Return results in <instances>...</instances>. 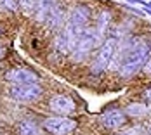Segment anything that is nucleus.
I'll return each mask as SVG.
<instances>
[{"mask_svg":"<svg viewBox=\"0 0 151 135\" xmlns=\"http://www.w3.org/2000/svg\"><path fill=\"white\" fill-rule=\"evenodd\" d=\"M150 54H151L150 45L139 42V45H137L136 49H134V50L123 59V62L120 64V68H118L120 76L123 80H127V78H132L134 75H137V73L142 69V66L146 64V61L150 59Z\"/></svg>","mask_w":151,"mask_h":135,"instance_id":"f257e3e1","label":"nucleus"},{"mask_svg":"<svg viewBox=\"0 0 151 135\" xmlns=\"http://www.w3.org/2000/svg\"><path fill=\"white\" fill-rule=\"evenodd\" d=\"M103 42V38L99 36V33L96 28H85L83 33H82V36H80V40H78V44L76 47L73 49V52H71V61L73 62H83V61L87 59L89 56H91V52L96 49V45L101 44Z\"/></svg>","mask_w":151,"mask_h":135,"instance_id":"f03ea898","label":"nucleus"},{"mask_svg":"<svg viewBox=\"0 0 151 135\" xmlns=\"http://www.w3.org/2000/svg\"><path fill=\"white\" fill-rule=\"evenodd\" d=\"M83 30H85V28H78V26L71 24V23H66V24L63 26V30L58 33V38H56V42H54L56 50H58L59 54H63V56L71 54L73 49L76 47V44H78V40H80V36H82Z\"/></svg>","mask_w":151,"mask_h":135,"instance_id":"7ed1b4c3","label":"nucleus"},{"mask_svg":"<svg viewBox=\"0 0 151 135\" xmlns=\"http://www.w3.org/2000/svg\"><path fill=\"white\" fill-rule=\"evenodd\" d=\"M115 49H116V38H106L101 42V47H99V52L97 56L94 57L91 66V73L92 75H99L106 71L109 66H111V61H113V56H115Z\"/></svg>","mask_w":151,"mask_h":135,"instance_id":"20e7f679","label":"nucleus"},{"mask_svg":"<svg viewBox=\"0 0 151 135\" xmlns=\"http://www.w3.org/2000/svg\"><path fill=\"white\" fill-rule=\"evenodd\" d=\"M42 126L52 135H68L76 128V121L68 116H49L44 120Z\"/></svg>","mask_w":151,"mask_h":135,"instance_id":"39448f33","label":"nucleus"},{"mask_svg":"<svg viewBox=\"0 0 151 135\" xmlns=\"http://www.w3.org/2000/svg\"><path fill=\"white\" fill-rule=\"evenodd\" d=\"M11 95L19 102H33L42 95V87L37 81L30 83H17L11 89Z\"/></svg>","mask_w":151,"mask_h":135,"instance_id":"423d86ee","label":"nucleus"},{"mask_svg":"<svg viewBox=\"0 0 151 135\" xmlns=\"http://www.w3.org/2000/svg\"><path fill=\"white\" fill-rule=\"evenodd\" d=\"M99 123L106 130H118L127 123V113L125 109H109L99 116Z\"/></svg>","mask_w":151,"mask_h":135,"instance_id":"0eeeda50","label":"nucleus"},{"mask_svg":"<svg viewBox=\"0 0 151 135\" xmlns=\"http://www.w3.org/2000/svg\"><path fill=\"white\" fill-rule=\"evenodd\" d=\"M49 107L54 111V113H58V114H73L76 111V104L75 101L70 97V95H64V94H56V95H52L50 97V101H49Z\"/></svg>","mask_w":151,"mask_h":135,"instance_id":"6e6552de","label":"nucleus"},{"mask_svg":"<svg viewBox=\"0 0 151 135\" xmlns=\"http://www.w3.org/2000/svg\"><path fill=\"white\" fill-rule=\"evenodd\" d=\"M5 80L11 83H30V81H38V75L28 68H12L5 73Z\"/></svg>","mask_w":151,"mask_h":135,"instance_id":"1a4fd4ad","label":"nucleus"},{"mask_svg":"<svg viewBox=\"0 0 151 135\" xmlns=\"http://www.w3.org/2000/svg\"><path fill=\"white\" fill-rule=\"evenodd\" d=\"M47 26H49V30L52 31H61L63 30V26L66 24V12L63 11V7H59L58 4L52 7V11L49 12V17L45 19Z\"/></svg>","mask_w":151,"mask_h":135,"instance_id":"9d476101","label":"nucleus"},{"mask_svg":"<svg viewBox=\"0 0 151 135\" xmlns=\"http://www.w3.org/2000/svg\"><path fill=\"white\" fill-rule=\"evenodd\" d=\"M89 21H91V9L87 5H76L70 14V19H68V23L75 24L78 28H87Z\"/></svg>","mask_w":151,"mask_h":135,"instance_id":"9b49d317","label":"nucleus"},{"mask_svg":"<svg viewBox=\"0 0 151 135\" xmlns=\"http://www.w3.org/2000/svg\"><path fill=\"white\" fill-rule=\"evenodd\" d=\"M54 5H56L54 0H35V11H33L35 19L40 23H45V19L49 17V12L52 11Z\"/></svg>","mask_w":151,"mask_h":135,"instance_id":"f8f14e48","label":"nucleus"},{"mask_svg":"<svg viewBox=\"0 0 151 135\" xmlns=\"http://www.w3.org/2000/svg\"><path fill=\"white\" fill-rule=\"evenodd\" d=\"M125 113L130 118H146L151 114V106L144 102H130L125 107Z\"/></svg>","mask_w":151,"mask_h":135,"instance_id":"ddd939ff","label":"nucleus"},{"mask_svg":"<svg viewBox=\"0 0 151 135\" xmlns=\"http://www.w3.org/2000/svg\"><path fill=\"white\" fill-rule=\"evenodd\" d=\"M111 12L109 11H101L99 12V16L96 17V30H97V33H99V36L104 40L106 33H108V30H109V24H111Z\"/></svg>","mask_w":151,"mask_h":135,"instance_id":"4468645a","label":"nucleus"},{"mask_svg":"<svg viewBox=\"0 0 151 135\" xmlns=\"http://www.w3.org/2000/svg\"><path fill=\"white\" fill-rule=\"evenodd\" d=\"M19 135H40V128L33 120H23L17 126Z\"/></svg>","mask_w":151,"mask_h":135,"instance_id":"2eb2a0df","label":"nucleus"},{"mask_svg":"<svg viewBox=\"0 0 151 135\" xmlns=\"http://www.w3.org/2000/svg\"><path fill=\"white\" fill-rule=\"evenodd\" d=\"M16 2L21 5V9H23L24 12L33 14V11H35V0H16Z\"/></svg>","mask_w":151,"mask_h":135,"instance_id":"dca6fc26","label":"nucleus"},{"mask_svg":"<svg viewBox=\"0 0 151 135\" xmlns=\"http://www.w3.org/2000/svg\"><path fill=\"white\" fill-rule=\"evenodd\" d=\"M0 4H2L7 11H11V12H14L16 9H17V2H16V0H0Z\"/></svg>","mask_w":151,"mask_h":135,"instance_id":"f3484780","label":"nucleus"},{"mask_svg":"<svg viewBox=\"0 0 151 135\" xmlns=\"http://www.w3.org/2000/svg\"><path fill=\"white\" fill-rule=\"evenodd\" d=\"M142 99H144L146 102H150V104H151V85L144 90V92H142Z\"/></svg>","mask_w":151,"mask_h":135,"instance_id":"a211bd4d","label":"nucleus"},{"mask_svg":"<svg viewBox=\"0 0 151 135\" xmlns=\"http://www.w3.org/2000/svg\"><path fill=\"white\" fill-rule=\"evenodd\" d=\"M142 71H144L146 75H151V59L146 61V64L142 66Z\"/></svg>","mask_w":151,"mask_h":135,"instance_id":"6ab92c4d","label":"nucleus"},{"mask_svg":"<svg viewBox=\"0 0 151 135\" xmlns=\"http://www.w3.org/2000/svg\"><path fill=\"white\" fill-rule=\"evenodd\" d=\"M4 54H5V49H4V47H2V44H0V59H2V57H4Z\"/></svg>","mask_w":151,"mask_h":135,"instance_id":"aec40b11","label":"nucleus"},{"mask_svg":"<svg viewBox=\"0 0 151 135\" xmlns=\"http://www.w3.org/2000/svg\"><path fill=\"white\" fill-rule=\"evenodd\" d=\"M144 14L151 16V9H150V7H144Z\"/></svg>","mask_w":151,"mask_h":135,"instance_id":"412c9836","label":"nucleus"},{"mask_svg":"<svg viewBox=\"0 0 151 135\" xmlns=\"http://www.w3.org/2000/svg\"><path fill=\"white\" fill-rule=\"evenodd\" d=\"M116 135H123V132H122V134H116Z\"/></svg>","mask_w":151,"mask_h":135,"instance_id":"4be33fe9","label":"nucleus"},{"mask_svg":"<svg viewBox=\"0 0 151 135\" xmlns=\"http://www.w3.org/2000/svg\"><path fill=\"white\" fill-rule=\"evenodd\" d=\"M150 135H151V132H150Z\"/></svg>","mask_w":151,"mask_h":135,"instance_id":"5701e85b","label":"nucleus"}]
</instances>
